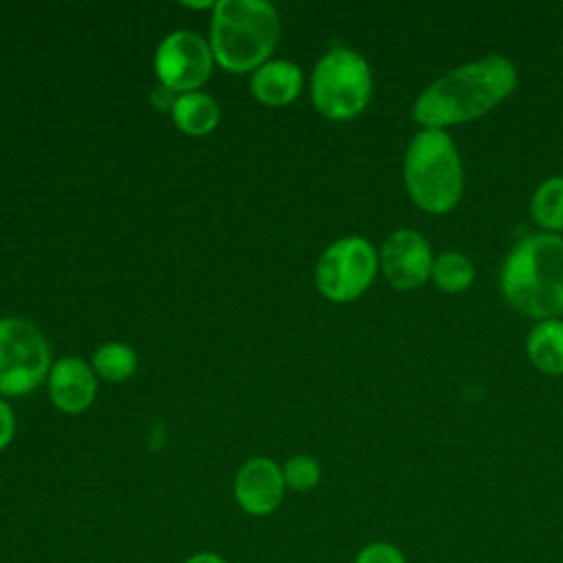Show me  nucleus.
Listing matches in <instances>:
<instances>
[{"label": "nucleus", "mask_w": 563, "mask_h": 563, "mask_svg": "<svg viewBox=\"0 0 563 563\" xmlns=\"http://www.w3.org/2000/svg\"><path fill=\"white\" fill-rule=\"evenodd\" d=\"M519 84L515 62L501 53H486L460 64L427 84L411 103L418 128L446 130L493 112Z\"/></svg>", "instance_id": "obj_1"}, {"label": "nucleus", "mask_w": 563, "mask_h": 563, "mask_svg": "<svg viewBox=\"0 0 563 563\" xmlns=\"http://www.w3.org/2000/svg\"><path fill=\"white\" fill-rule=\"evenodd\" d=\"M499 292L532 321L563 317V235L539 231L515 242L499 268Z\"/></svg>", "instance_id": "obj_2"}, {"label": "nucleus", "mask_w": 563, "mask_h": 563, "mask_svg": "<svg viewBox=\"0 0 563 563\" xmlns=\"http://www.w3.org/2000/svg\"><path fill=\"white\" fill-rule=\"evenodd\" d=\"M402 183L413 207L429 216H444L460 205L464 163L451 132L418 128L405 150Z\"/></svg>", "instance_id": "obj_3"}, {"label": "nucleus", "mask_w": 563, "mask_h": 563, "mask_svg": "<svg viewBox=\"0 0 563 563\" xmlns=\"http://www.w3.org/2000/svg\"><path fill=\"white\" fill-rule=\"evenodd\" d=\"M279 37V18L264 0H220L213 4L209 46L229 73L260 68Z\"/></svg>", "instance_id": "obj_4"}, {"label": "nucleus", "mask_w": 563, "mask_h": 563, "mask_svg": "<svg viewBox=\"0 0 563 563\" xmlns=\"http://www.w3.org/2000/svg\"><path fill=\"white\" fill-rule=\"evenodd\" d=\"M372 88L374 77L367 59L347 46L323 53L310 77L312 106L328 121L358 117L372 99Z\"/></svg>", "instance_id": "obj_5"}, {"label": "nucleus", "mask_w": 563, "mask_h": 563, "mask_svg": "<svg viewBox=\"0 0 563 563\" xmlns=\"http://www.w3.org/2000/svg\"><path fill=\"white\" fill-rule=\"evenodd\" d=\"M51 345L44 332L22 317L0 319V394L24 396L51 372Z\"/></svg>", "instance_id": "obj_6"}, {"label": "nucleus", "mask_w": 563, "mask_h": 563, "mask_svg": "<svg viewBox=\"0 0 563 563\" xmlns=\"http://www.w3.org/2000/svg\"><path fill=\"white\" fill-rule=\"evenodd\" d=\"M378 271V251L374 244L361 235H345L321 253L314 268V284L328 301L350 303L367 292Z\"/></svg>", "instance_id": "obj_7"}, {"label": "nucleus", "mask_w": 563, "mask_h": 563, "mask_svg": "<svg viewBox=\"0 0 563 563\" xmlns=\"http://www.w3.org/2000/svg\"><path fill=\"white\" fill-rule=\"evenodd\" d=\"M211 66V46L194 31H174L165 35L154 55V68L161 86L178 95L200 88L207 81Z\"/></svg>", "instance_id": "obj_8"}, {"label": "nucleus", "mask_w": 563, "mask_h": 563, "mask_svg": "<svg viewBox=\"0 0 563 563\" xmlns=\"http://www.w3.org/2000/svg\"><path fill=\"white\" fill-rule=\"evenodd\" d=\"M431 242L416 229L391 231L378 249V266L387 284L396 290H416L431 279Z\"/></svg>", "instance_id": "obj_9"}, {"label": "nucleus", "mask_w": 563, "mask_h": 563, "mask_svg": "<svg viewBox=\"0 0 563 563\" xmlns=\"http://www.w3.org/2000/svg\"><path fill=\"white\" fill-rule=\"evenodd\" d=\"M286 490L282 466L271 457L246 460L233 479V499L251 517L273 515L282 506Z\"/></svg>", "instance_id": "obj_10"}, {"label": "nucleus", "mask_w": 563, "mask_h": 563, "mask_svg": "<svg viewBox=\"0 0 563 563\" xmlns=\"http://www.w3.org/2000/svg\"><path fill=\"white\" fill-rule=\"evenodd\" d=\"M48 394L53 405L64 413L86 411L97 396V374L92 365L77 356L55 361L48 372Z\"/></svg>", "instance_id": "obj_11"}, {"label": "nucleus", "mask_w": 563, "mask_h": 563, "mask_svg": "<svg viewBox=\"0 0 563 563\" xmlns=\"http://www.w3.org/2000/svg\"><path fill=\"white\" fill-rule=\"evenodd\" d=\"M303 88V73L295 62L271 59L255 68L251 77V92L264 106L282 108L299 97Z\"/></svg>", "instance_id": "obj_12"}, {"label": "nucleus", "mask_w": 563, "mask_h": 563, "mask_svg": "<svg viewBox=\"0 0 563 563\" xmlns=\"http://www.w3.org/2000/svg\"><path fill=\"white\" fill-rule=\"evenodd\" d=\"M530 365L545 376H563V317L534 321L526 336Z\"/></svg>", "instance_id": "obj_13"}, {"label": "nucleus", "mask_w": 563, "mask_h": 563, "mask_svg": "<svg viewBox=\"0 0 563 563\" xmlns=\"http://www.w3.org/2000/svg\"><path fill=\"white\" fill-rule=\"evenodd\" d=\"M174 123L180 132L191 134V136H202L209 134L218 121H220V108L213 97L194 90L176 97V103L172 108Z\"/></svg>", "instance_id": "obj_14"}, {"label": "nucleus", "mask_w": 563, "mask_h": 563, "mask_svg": "<svg viewBox=\"0 0 563 563\" xmlns=\"http://www.w3.org/2000/svg\"><path fill=\"white\" fill-rule=\"evenodd\" d=\"M530 218L543 233H563V174L541 180L530 196Z\"/></svg>", "instance_id": "obj_15"}, {"label": "nucleus", "mask_w": 563, "mask_h": 563, "mask_svg": "<svg viewBox=\"0 0 563 563\" xmlns=\"http://www.w3.org/2000/svg\"><path fill=\"white\" fill-rule=\"evenodd\" d=\"M475 275H477V271L468 255H464L460 251H442L433 260L429 282L446 295H460L473 286Z\"/></svg>", "instance_id": "obj_16"}, {"label": "nucleus", "mask_w": 563, "mask_h": 563, "mask_svg": "<svg viewBox=\"0 0 563 563\" xmlns=\"http://www.w3.org/2000/svg\"><path fill=\"white\" fill-rule=\"evenodd\" d=\"M92 369L110 383L128 380L136 372V352L125 343H103L92 356Z\"/></svg>", "instance_id": "obj_17"}, {"label": "nucleus", "mask_w": 563, "mask_h": 563, "mask_svg": "<svg viewBox=\"0 0 563 563\" xmlns=\"http://www.w3.org/2000/svg\"><path fill=\"white\" fill-rule=\"evenodd\" d=\"M282 473H284L286 488L295 493H308L317 488L321 482V464L306 453H297L288 457L282 466Z\"/></svg>", "instance_id": "obj_18"}, {"label": "nucleus", "mask_w": 563, "mask_h": 563, "mask_svg": "<svg viewBox=\"0 0 563 563\" xmlns=\"http://www.w3.org/2000/svg\"><path fill=\"white\" fill-rule=\"evenodd\" d=\"M352 563H409L405 552L389 541H372L363 545Z\"/></svg>", "instance_id": "obj_19"}, {"label": "nucleus", "mask_w": 563, "mask_h": 563, "mask_svg": "<svg viewBox=\"0 0 563 563\" xmlns=\"http://www.w3.org/2000/svg\"><path fill=\"white\" fill-rule=\"evenodd\" d=\"M13 433H15L13 409L4 400H0V451L9 446V442L13 440Z\"/></svg>", "instance_id": "obj_20"}, {"label": "nucleus", "mask_w": 563, "mask_h": 563, "mask_svg": "<svg viewBox=\"0 0 563 563\" xmlns=\"http://www.w3.org/2000/svg\"><path fill=\"white\" fill-rule=\"evenodd\" d=\"M183 563H229V561L213 550H198V552L189 554Z\"/></svg>", "instance_id": "obj_21"}]
</instances>
